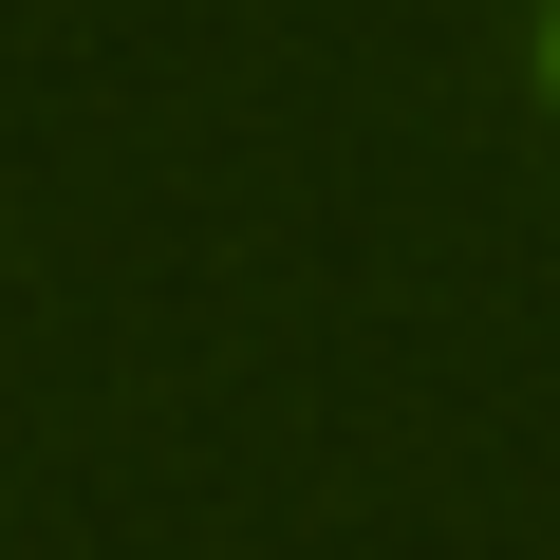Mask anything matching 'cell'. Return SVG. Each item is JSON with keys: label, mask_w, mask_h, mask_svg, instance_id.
Instances as JSON below:
<instances>
[{"label": "cell", "mask_w": 560, "mask_h": 560, "mask_svg": "<svg viewBox=\"0 0 560 560\" xmlns=\"http://www.w3.org/2000/svg\"><path fill=\"white\" fill-rule=\"evenodd\" d=\"M541 75H560V20H541Z\"/></svg>", "instance_id": "6da1fadb"}]
</instances>
